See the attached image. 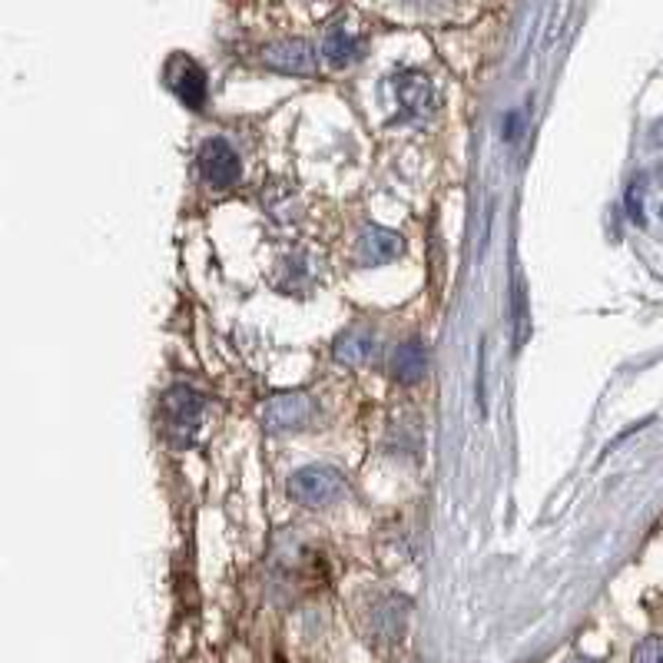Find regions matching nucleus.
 Returning <instances> with one entry per match:
<instances>
[{
  "label": "nucleus",
  "mask_w": 663,
  "mask_h": 663,
  "mask_svg": "<svg viewBox=\"0 0 663 663\" xmlns=\"http://www.w3.org/2000/svg\"><path fill=\"white\" fill-rule=\"evenodd\" d=\"M203 414H206V398L186 385H177L162 395V429L180 445L193 442V435L203 425Z\"/></svg>",
  "instance_id": "nucleus-1"
},
{
  "label": "nucleus",
  "mask_w": 663,
  "mask_h": 663,
  "mask_svg": "<svg viewBox=\"0 0 663 663\" xmlns=\"http://www.w3.org/2000/svg\"><path fill=\"white\" fill-rule=\"evenodd\" d=\"M342 487H346V478L336 468H328V465H309V468H302V471H296L289 478L292 497L302 505H309V508L332 505L342 494Z\"/></svg>",
  "instance_id": "nucleus-2"
},
{
  "label": "nucleus",
  "mask_w": 663,
  "mask_h": 663,
  "mask_svg": "<svg viewBox=\"0 0 663 663\" xmlns=\"http://www.w3.org/2000/svg\"><path fill=\"white\" fill-rule=\"evenodd\" d=\"M200 173L206 180V186L213 190H229L239 180V156L226 140H206L200 149Z\"/></svg>",
  "instance_id": "nucleus-3"
},
{
  "label": "nucleus",
  "mask_w": 663,
  "mask_h": 663,
  "mask_svg": "<svg viewBox=\"0 0 663 663\" xmlns=\"http://www.w3.org/2000/svg\"><path fill=\"white\" fill-rule=\"evenodd\" d=\"M395 97L398 104L414 113V117H429L435 110V87H432V80L419 70H405L395 76Z\"/></svg>",
  "instance_id": "nucleus-4"
},
{
  "label": "nucleus",
  "mask_w": 663,
  "mask_h": 663,
  "mask_svg": "<svg viewBox=\"0 0 663 663\" xmlns=\"http://www.w3.org/2000/svg\"><path fill=\"white\" fill-rule=\"evenodd\" d=\"M309 411H312V401L305 395H292V391L276 395L263 411V425L269 432H292L309 422Z\"/></svg>",
  "instance_id": "nucleus-5"
},
{
  "label": "nucleus",
  "mask_w": 663,
  "mask_h": 663,
  "mask_svg": "<svg viewBox=\"0 0 663 663\" xmlns=\"http://www.w3.org/2000/svg\"><path fill=\"white\" fill-rule=\"evenodd\" d=\"M170 87H173V94H177L186 107H193V110H200V107L206 104V73H203V67H200L196 60H190V57H177V60L170 63Z\"/></svg>",
  "instance_id": "nucleus-6"
},
{
  "label": "nucleus",
  "mask_w": 663,
  "mask_h": 663,
  "mask_svg": "<svg viewBox=\"0 0 663 663\" xmlns=\"http://www.w3.org/2000/svg\"><path fill=\"white\" fill-rule=\"evenodd\" d=\"M359 260L365 266H385V263H395L401 256V236L391 232V229H382V226H369L362 229L359 236Z\"/></svg>",
  "instance_id": "nucleus-7"
},
{
  "label": "nucleus",
  "mask_w": 663,
  "mask_h": 663,
  "mask_svg": "<svg viewBox=\"0 0 663 663\" xmlns=\"http://www.w3.org/2000/svg\"><path fill=\"white\" fill-rule=\"evenodd\" d=\"M266 67L282 73H312L315 70V50L305 40H279L263 50Z\"/></svg>",
  "instance_id": "nucleus-8"
},
{
  "label": "nucleus",
  "mask_w": 663,
  "mask_h": 663,
  "mask_svg": "<svg viewBox=\"0 0 663 663\" xmlns=\"http://www.w3.org/2000/svg\"><path fill=\"white\" fill-rule=\"evenodd\" d=\"M405 614H408V601H401V598H388V601H382L378 607H375V614H372V634L378 637V640H398L401 637V630H405Z\"/></svg>",
  "instance_id": "nucleus-9"
},
{
  "label": "nucleus",
  "mask_w": 663,
  "mask_h": 663,
  "mask_svg": "<svg viewBox=\"0 0 663 663\" xmlns=\"http://www.w3.org/2000/svg\"><path fill=\"white\" fill-rule=\"evenodd\" d=\"M372 349H375V336L365 325H355L336 339V359L346 365H362L372 355Z\"/></svg>",
  "instance_id": "nucleus-10"
},
{
  "label": "nucleus",
  "mask_w": 663,
  "mask_h": 663,
  "mask_svg": "<svg viewBox=\"0 0 663 663\" xmlns=\"http://www.w3.org/2000/svg\"><path fill=\"white\" fill-rule=\"evenodd\" d=\"M425 369H429V349H425L419 339L405 342V346L395 352V375H398L401 382H419V378H425Z\"/></svg>",
  "instance_id": "nucleus-11"
},
{
  "label": "nucleus",
  "mask_w": 663,
  "mask_h": 663,
  "mask_svg": "<svg viewBox=\"0 0 663 663\" xmlns=\"http://www.w3.org/2000/svg\"><path fill=\"white\" fill-rule=\"evenodd\" d=\"M359 50H362V47H359L355 34H349L346 27L328 31L325 40H322V53H325V60H328V63H336V67H346V63L359 60Z\"/></svg>",
  "instance_id": "nucleus-12"
},
{
  "label": "nucleus",
  "mask_w": 663,
  "mask_h": 663,
  "mask_svg": "<svg viewBox=\"0 0 663 663\" xmlns=\"http://www.w3.org/2000/svg\"><path fill=\"white\" fill-rule=\"evenodd\" d=\"M634 663H663V640L647 637L634 647Z\"/></svg>",
  "instance_id": "nucleus-13"
}]
</instances>
